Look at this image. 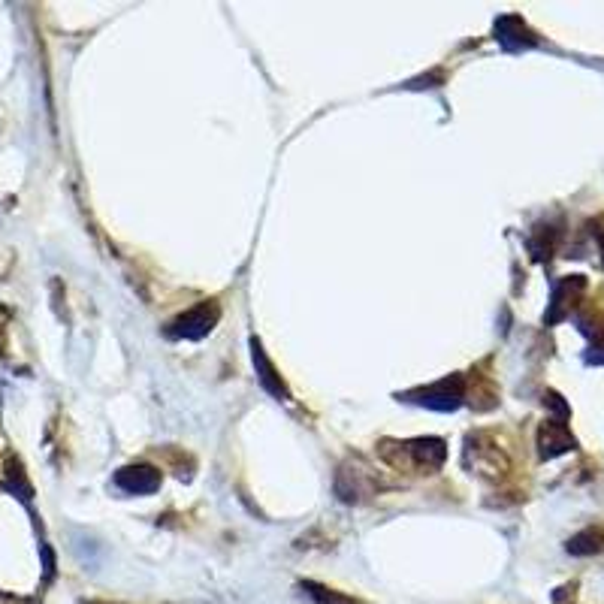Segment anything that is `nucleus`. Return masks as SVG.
I'll use <instances>...</instances> for the list:
<instances>
[{
	"label": "nucleus",
	"instance_id": "nucleus-1",
	"mask_svg": "<svg viewBox=\"0 0 604 604\" xmlns=\"http://www.w3.org/2000/svg\"><path fill=\"white\" fill-rule=\"evenodd\" d=\"M215 324H218V306H215V302H200L197 309H191L179 321H173L170 336H176V339H203V336L212 333Z\"/></svg>",
	"mask_w": 604,
	"mask_h": 604
},
{
	"label": "nucleus",
	"instance_id": "nucleus-2",
	"mask_svg": "<svg viewBox=\"0 0 604 604\" xmlns=\"http://www.w3.org/2000/svg\"><path fill=\"white\" fill-rule=\"evenodd\" d=\"M414 396H420L414 402L429 405L435 411H453V408H460V402H463V381L460 378H444V381H438V384H432V387H426V390H420Z\"/></svg>",
	"mask_w": 604,
	"mask_h": 604
},
{
	"label": "nucleus",
	"instance_id": "nucleus-3",
	"mask_svg": "<svg viewBox=\"0 0 604 604\" xmlns=\"http://www.w3.org/2000/svg\"><path fill=\"white\" fill-rule=\"evenodd\" d=\"M115 484H118L124 493L142 496V493H155V490L161 487V475L151 469V466H127V469L118 472Z\"/></svg>",
	"mask_w": 604,
	"mask_h": 604
},
{
	"label": "nucleus",
	"instance_id": "nucleus-4",
	"mask_svg": "<svg viewBox=\"0 0 604 604\" xmlns=\"http://www.w3.org/2000/svg\"><path fill=\"white\" fill-rule=\"evenodd\" d=\"M405 447L420 469H438L444 463V441L438 438H417V441H408Z\"/></svg>",
	"mask_w": 604,
	"mask_h": 604
},
{
	"label": "nucleus",
	"instance_id": "nucleus-5",
	"mask_svg": "<svg viewBox=\"0 0 604 604\" xmlns=\"http://www.w3.org/2000/svg\"><path fill=\"white\" fill-rule=\"evenodd\" d=\"M538 444H541V457L547 460V457H556V453H562V450L574 447V438H571V432L565 429V423L550 420V423H544Z\"/></svg>",
	"mask_w": 604,
	"mask_h": 604
},
{
	"label": "nucleus",
	"instance_id": "nucleus-6",
	"mask_svg": "<svg viewBox=\"0 0 604 604\" xmlns=\"http://www.w3.org/2000/svg\"><path fill=\"white\" fill-rule=\"evenodd\" d=\"M251 348H254V366H257V375H260V384L269 390V393H275V396H287V390H284V384H281V378L275 375V369H272V363L266 360V354H263V348H260V342L254 339L251 342Z\"/></svg>",
	"mask_w": 604,
	"mask_h": 604
},
{
	"label": "nucleus",
	"instance_id": "nucleus-7",
	"mask_svg": "<svg viewBox=\"0 0 604 604\" xmlns=\"http://www.w3.org/2000/svg\"><path fill=\"white\" fill-rule=\"evenodd\" d=\"M601 544H604V532H601V529H586V532H580L577 538H571V541H568V550H571V553L586 556V553L601 550Z\"/></svg>",
	"mask_w": 604,
	"mask_h": 604
},
{
	"label": "nucleus",
	"instance_id": "nucleus-8",
	"mask_svg": "<svg viewBox=\"0 0 604 604\" xmlns=\"http://www.w3.org/2000/svg\"><path fill=\"white\" fill-rule=\"evenodd\" d=\"M306 589H309V595H312L315 601H321V604H354L351 598H345V595H339L336 589H327V586H321V583H306Z\"/></svg>",
	"mask_w": 604,
	"mask_h": 604
},
{
	"label": "nucleus",
	"instance_id": "nucleus-9",
	"mask_svg": "<svg viewBox=\"0 0 604 604\" xmlns=\"http://www.w3.org/2000/svg\"><path fill=\"white\" fill-rule=\"evenodd\" d=\"M592 351H598V354H592V357H589V363H604V339H601V342H598Z\"/></svg>",
	"mask_w": 604,
	"mask_h": 604
}]
</instances>
